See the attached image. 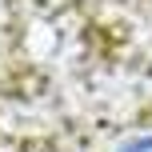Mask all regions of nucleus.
<instances>
[{"instance_id": "nucleus-1", "label": "nucleus", "mask_w": 152, "mask_h": 152, "mask_svg": "<svg viewBox=\"0 0 152 152\" xmlns=\"http://www.w3.org/2000/svg\"><path fill=\"white\" fill-rule=\"evenodd\" d=\"M120 152H152V136H136V140H128Z\"/></svg>"}]
</instances>
